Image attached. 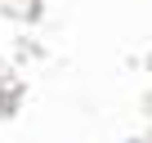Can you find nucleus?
<instances>
[]
</instances>
